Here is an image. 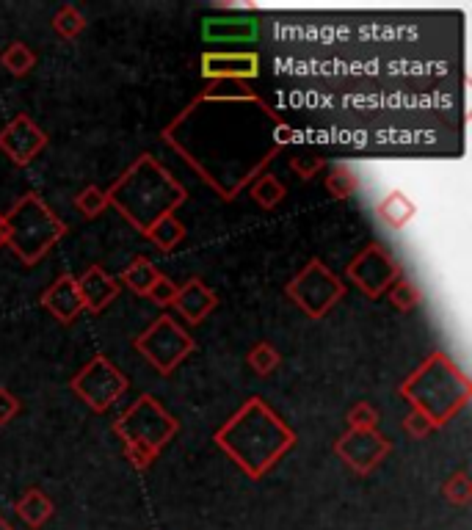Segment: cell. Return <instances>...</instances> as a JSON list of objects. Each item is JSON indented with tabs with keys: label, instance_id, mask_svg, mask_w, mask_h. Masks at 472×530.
Segmentation results:
<instances>
[{
	"label": "cell",
	"instance_id": "f546056e",
	"mask_svg": "<svg viewBox=\"0 0 472 530\" xmlns=\"http://www.w3.org/2000/svg\"><path fill=\"white\" fill-rule=\"evenodd\" d=\"M403 431H406L412 439H426L428 434H431V431H437V428H434V423H431L423 412L412 409L409 415L403 417Z\"/></svg>",
	"mask_w": 472,
	"mask_h": 530
},
{
	"label": "cell",
	"instance_id": "4fadbf2b",
	"mask_svg": "<svg viewBox=\"0 0 472 530\" xmlns=\"http://www.w3.org/2000/svg\"><path fill=\"white\" fill-rule=\"evenodd\" d=\"M39 301H42V307L61 323H75L83 312L78 279L72 277V274H61L53 285H47Z\"/></svg>",
	"mask_w": 472,
	"mask_h": 530
},
{
	"label": "cell",
	"instance_id": "9a60e30c",
	"mask_svg": "<svg viewBox=\"0 0 472 530\" xmlns=\"http://www.w3.org/2000/svg\"><path fill=\"white\" fill-rule=\"evenodd\" d=\"M75 279H78V290H81L83 310L94 312V315H100L119 296V282L105 271L103 265H89L81 277Z\"/></svg>",
	"mask_w": 472,
	"mask_h": 530
},
{
	"label": "cell",
	"instance_id": "7402d4cb",
	"mask_svg": "<svg viewBox=\"0 0 472 530\" xmlns=\"http://www.w3.org/2000/svg\"><path fill=\"white\" fill-rule=\"evenodd\" d=\"M0 67L12 72L14 78H23L36 67V53L25 42H12L0 53Z\"/></svg>",
	"mask_w": 472,
	"mask_h": 530
},
{
	"label": "cell",
	"instance_id": "2e32d148",
	"mask_svg": "<svg viewBox=\"0 0 472 530\" xmlns=\"http://www.w3.org/2000/svg\"><path fill=\"white\" fill-rule=\"evenodd\" d=\"M376 219H379L384 227H390L392 232L406 230V227L417 219V202L406 194L403 188H392V191H387V194L379 199V205H376Z\"/></svg>",
	"mask_w": 472,
	"mask_h": 530
},
{
	"label": "cell",
	"instance_id": "d6a6232c",
	"mask_svg": "<svg viewBox=\"0 0 472 530\" xmlns=\"http://www.w3.org/2000/svg\"><path fill=\"white\" fill-rule=\"evenodd\" d=\"M274 141H277L279 150H285L288 144H293V141H296V130H293V127H290L288 122L282 119V122L274 127Z\"/></svg>",
	"mask_w": 472,
	"mask_h": 530
},
{
	"label": "cell",
	"instance_id": "603a6c76",
	"mask_svg": "<svg viewBox=\"0 0 472 530\" xmlns=\"http://www.w3.org/2000/svg\"><path fill=\"white\" fill-rule=\"evenodd\" d=\"M53 31H56L64 42H75L78 36L86 31V17H83L81 9H75L72 3H64L56 14H53Z\"/></svg>",
	"mask_w": 472,
	"mask_h": 530
},
{
	"label": "cell",
	"instance_id": "277c9868",
	"mask_svg": "<svg viewBox=\"0 0 472 530\" xmlns=\"http://www.w3.org/2000/svg\"><path fill=\"white\" fill-rule=\"evenodd\" d=\"M177 431H180L177 417L169 409H163L161 401L150 392L136 398L114 423V434L125 442V459L136 470H150L158 453Z\"/></svg>",
	"mask_w": 472,
	"mask_h": 530
},
{
	"label": "cell",
	"instance_id": "4dcf8cb0",
	"mask_svg": "<svg viewBox=\"0 0 472 530\" xmlns=\"http://www.w3.org/2000/svg\"><path fill=\"white\" fill-rule=\"evenodd\" d=\"M174 296H177V285H174L169 277H158V282L152 285V290L147 293V299H152L155 304H161V307H172Z\"/></svg>",
	"mask_w": 472,
	"mask_h": 530
},
{
	"label": "cell",
	"instance_id": "d6986e66",
	"mask_svg": "<svg viewBox=\"0 0 472 530\" xmlns=\"http://www.w3.org/2000/svg\"><path fill=\"white\" fill-rule=\"evenodd\" d=\"M158 277H161V271L155 268L150 257H136V260L122 271V285L133 290L136 296H147L152 285L158 282Z\"/></svg>",
	"mask_w": 472,
	"mask_h": 530
},
{
	"label": "cell",
	"instance_id": "e0dca14e",
	"mask_svg": "<svg viewBox=\"0 0 472 530\" xmlns=\"http://www.w3.org/2000/svg\"><path fill=\"white\" fill-rule=\"evenodd\" d=\"M14 514L23 519L25 525L31 530L45 528L47 522L53 519L56 514V506H53V500L39 489V486H31V489H25L23 495L17 497V503H14Z\"/></svg>",
	"mask_w": 472,
	"mask_h": 530
},
{
	"label": "cell",
	"instance_id": "44dd1931",
	"mask_svg": "<svg viewBox=\"0 0 472 530\" xmlns=\"http://www.w3.org/2000/svg\"><path fill=\"white\" fill-rule=\"evenodd\" d=\"M326 191L332 199H351L359 191V177L348 163H332V169L326 174Z\"/></svg>",
	"mask_w": 472,
	"mask_h": 530
},
{
	"label": "cell",
	"instance_id": "ac0fdd59",
	"mask_svg": "<svg viewBox=\"0 0 472 530\" xmlns=\"http://www.w3.org/2000/svg\"><path fill=\"white\" fill-rule=\"evenodd\" d=\"M141 235L150 243H155L161 252H174V249L185 241L188 230H185V224L177 219L174 213H166V216H161L158 221H152L150 227L141 232Z\"/></svg>",
	"mask_w": 472,
	"mask_h": 530
},
{
	"label": "cell",
	"instance_id": "836d02e7",
	"mask_svg": "<svg viewBox=\"0 0 472 530\" xmlns=\"http://www.w3.org/2000/svg\"><path fill=\"white\" fill-rule=\"evenodd\" d=\"M9 238H12V232H9V221H6V213H0V249H3V246H9Z\"/></svg>",
	"mask_w": 472,
	"mask_h": 530
},
{
	"label": "cell",
	"instance_id": "8fae6325",
	"mask_svg": "<svg viewBox=\"0 0 472 530\" xmlns=\"http://www.w3.org/2000/svg\"><path fill=\"white\" fill-rule=\"evenodd\" d=\"M47 147V133L28 114H17L0 130V152L14 166H28Z\"/></svg>",
	"mask_w": 472,
	"mask_h": 530
},
{
	"label": "cell",
	"instance_id": "cb8c5ba5",
	"mask_svg": "<svg viewBox=\"0 0 472 530\" xmlns=\"http://www.w3.org/2000/svg\"><path fill=\"white\" fill-rule=\"evenodd\" d=\"M246 362H249V368L260 376V379H268L274 370L282 365V354H279L277 346H271V343H257L254 348H249V354H246Z\"/></svg>",
	"mask_w": 472,
	"mask_h": 530
},
{
	"label": "cell",
	"instance_id": "7c38bea8",
	"mask_svg": "<svg viewBox=\"0 0 472 530\" xmlns=\"http://www.w3.org/2000/svg\"><path fill=\"white\" fill-rule=\"evenodd\" d=\"M202 78L208 81H252L260 75V56L252 50H235V53H202Z\"/></svg>",
	"mask_w": 472,
	"mask_h": 530
},
{
	"label": "cell",
	"instance_id": "30bf717a",
	"mask_svg": "<svg viewBox=\"0 0 472 530\" xmlns=\"http://www.w3.org/2000/svg\"><path fill=\"white\" fill-rule=\"evenodd\" d=\"M392 442L376 428H348L343 437L334 442V453L346 461L348 467L357 475H370L381 461L390 456Z\"/></svg>",
	"mask_w": 472,
	"mask_h": 530
},
{
	"label": "cell",
	"instance_id": "f1b7e54d",
	"mask_svg": "<svg viewBox=\"0 0 472 530\" xmlns=\"http://www.w3.org/2000/svg\"><path fill=\"white\" fill-rule=\"evenodd\" d=\"M288 166L299 174L301 180H312L326 166V158L323 155H290Z\"/></svg>",
	"mask_w": 472,
	"mask_h": 530
},
{
	"label": "cell",
	"instance_id": "4316f807",
	"mask_svg": "<svg viewBox=\"0 0 472 530\" xmlns=\"http://www.w3.org/2000/svg\"><path fill=\"white\" fill-rule=\"evenodd\" d=\"M442 495H445V500H448L450 506H470L472 503V478L464 470H459V473H453L445 481V486H442Z\"/></svg>",
	"mask_w": 472,
	"mask_h": 530
},
{
	"label": "cell",
	"instance_id": "9c48e42d",
	"mask_svg": "<svg viewBox=\"0 0 472 530\" xmlns=\"http://www.w3.org/2000/svg\"><path fill=\"white\" fill-rule=\"evenodd\" d=\"M346 277L357 285L368 299H379L401 277V265L381 243H368L362 252L348 263Z\"/></svg>",
	"mask_w": 472,
	"mask_h": 530
},
{
	"label": "cell",
	"instance_id": "d4e9b609",
	"mask_svg": "<svg viewBox=\"0 0 472 530\" xmlns=\"http://www.w3.org/2000/svg\"><path fill=\"white\" fill-rule=\"evenodd\" d=\"M387 296H390V304L398 312H412L423 304V293H420V288H417L412 279L406 277L395 279L392 288L387 290Z\"/></svg>",
	"mask_w": 472,
	"mask_h": 530
},
{
	"label": "cell",
	"instance_id": "7a4b0ae2",
	"mask_svg": "<svg viewBox=\"0 0 472 530\" xmlns=\"http://www.w3.org/2000/svg\"><path fill=\"white\" fill-rule=\"evenodd\" d=\"M105 191L111 208L119 210V216L139 232L147 230L152 221H158L166 213H174L188 199L185 185L177 183L172 172L150 152L139 155L127 166V172Z\"/></svg>",
	"mask_w": 472,
	"mask_h": 530
},
{
	"label": "cell",
	"instance_id": "1f68e13d",
	"mask_svg": "<svg viewBox=\"0 0 472 530\" xmlns=\"http://www.w3.org/2000/svg\"><path fill=\"white\" fill-rule=\"evenodd\" d=\"M20 398L14 395L12 390H6V387H0V426H9L14 417L20 415Z\"/></svg>",
	"mask_w": 472,
	"mask_h": 530
},
{
	"label": "cell",
	"instance_id": "ba28073f",
	"mask_svg": "<svg viewBox=\"0 0 472 530\" xmlns=\"http://www.w3.org/2000/svg\"><path fill=\"white\" fill-rule=\"evenodd\" d=\"M72 392L81 398L92 412L103 415L122 398L130 381L105 354H94L70 381Z\"/></svg>",
	"mask_w": 472,
	"mask_h": 530
},
{
	"label": "cell",
	"instance_id": "5b68a950",
	"mask_svg": "<svg viewBox=\"0 0 472 530\" xmlns=\"http://www.w3.org/2000/svg\"><path fill=\"white\" fill-rule=\"evenodd\" d=\"M6 221L12 232L9 246L25 265L39 263L67 235V224L56 210L47 208V202L36 191L20 196L14 208L6 213Z\"/></svg>",
	"mask_w": 472,
	"mask_h": 530
},
{
	"label": "cell",
	"instance_id": "6da1fadb",
	"mask_svg": "<svg viewBox=\"0 0 472 530\" xmlns=\"http://www.w3.org/2000/svg\"><path fill=\"white\" fill-rule=\"evenodd\" d=\"M213 442L238 464L243 475L260 481L268 470L277 467L285 453H290L296 445V434L263 398L254 395L224 426L216 428Z\"/></svg>",
	"mask_w": 472,
	"mask_h": 530
},
{
	"label": "cell",
	"instance_id": "52a82bcc",
	"mask_svg": "<svg viewBox=\"0 0 472 530\" xmlns=\"http://www.w3.org/2000/svg\"><path fill=\"white\" fill-rule=\"evenodd\" d=\"M133 348H136L141 357L147 359L158 373L172 376L177 365L194 354L196 340L185 332L180 323L174 321L172 315L163 312L161 318H155V321L133 340Z\"/></svg>",
	"mask_w": 472,
	"mask_h": 530
},
{
	"label": "cell",
	"instance_id": "8992f818",
	"mask_svg": "<svg viewBox=\"0 0 472 530\" xmlns=\"http://www.w3.org/2000/svg\"><path fill=\"white\" fill-rule=\"evenodd\" d=\"M346 290V282L340 277H334L332 271H329V265L318 260V257H312L310 263L304 265L299 274L285 285V296L307 318L321 321L323 315L346 296Z\"/></svg>",
	"mask_w": 472,
	"mask_h": 530
},
{
	"label": "cell",
	"instance_id": "5bb4252c",
	"mask_svg": "<svg viewBox=\"0 0 472 530\" xmlns=\"http://www.w3.org/2000/svg\"><path fill=\"white\" fill-rule=\"evenodd\" d=\"M172 307L185 321L196 326L208 318L210 312L219 307V296L213 293V288H208L199 277H191L185 285H177V296H174Z\"/></svg>",
	"mask_w": 472,
	"mask_h": 530
},
{
	"label": "cell",
	"instance_id": "484cf974",
	"mask_svg": "<svg viewBox=\"0 0 472 530\" xmlns=\"http://www.w3.org/2000/svg\"><path fill=\"white\" fill-rule=\"evenodd\" d=\"M75 208H78L83 219H97L100 213L111 208L108 191H105V188H97V185H86L81 194L75 196Z\"/></svg>",
	"mask_w": 472,
	"mask_h": 530
},
{
	"label": "cell",
	"instance_id": "83f0119b",
	"mask_svg": "<svg viewBox=\"0 0 472 530\" xmlns=\"http://www.w3.org/2000/svg\"><path fill=\"white\" fill-rule=\"evenodd\" d=\"M348 428H362V431H368V428L379 426V412H376V406L368 404V401H359L348 409Z\"/></svg>",
	"mask_w": 472,
	"mask_h": 530
},
{
	"label": "cell",
	"instance_id": "ffe728a7",
	"mask_svg": "<svg viewBox=\"0 0 472 530\" xmlns=\"http://www.w3.org/2000/svg\"><path fill=\"white\" fill-rule=\"evenodd\" d=\"M249 194H252L254 202L263 210H274L285 199L288 188L279 183V177H274L271 172H263L254 177V183L249 185Z\"/></svg>",
	"mask_w": 472,
	"mask_h": 530
},
{
	"label": "cell",
	"instance_id": "e575fe53",
	"mask_svg": "<svg viewBox=\"0 0 472 530\" xmlns=\"http://www.w3.org/2000/svg\"><path fill=\"white\" fill-rule=\"evenodd\" d=\"M0 530H17V528H14L12 522H9V519L3 517V514H0Z\"/></svg>",
	"mask_w": 472,
	"mask_h": 530
},
{
	"label": "cell",
	"instance_id": "3957f363",
	"mask_svg": "<svg viewBox=\"0 0 472 530\" xmlns=\"http://www.w3.org/2000/svg\"><path fill=\"white\" fill-rule=\"evenodd\" d=\"M398 392L412 404V409L423 412L434 428H442L470 404L472 384L448 354L434 351L412 376H406Z\"/></svg>",
	"mask_w": 472,
	"mask_h": 530
}]
</instances>
